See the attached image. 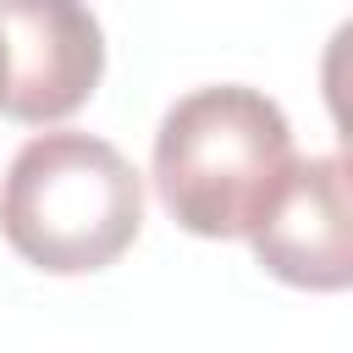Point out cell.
Returning <instances> with one entry per match:
<instances>
[{
    "mask_svg": "<svg viewBox=\"0 0 353 353\" xmlns=\"http://www.w3.org/2000/svg\"><path fill=\"white\" fill-rule=\"evenodd\" d=\"M281 105L243 83L182 94L154 132V193L193 237H248L292 171Z\"/></svg>",
    "mask_w": 353,
    "mask_h": 353,
    "instance_id": "6da1fadb",
    "label": "cell"
},
{
    "mask_svg": "<svg viewBox=\"0 0 353 353\" xmlns=\"http://www.w3.org/2000/svg\"><path fill=\"white\" fill-rule=\"evenodd\" d=\"M143 226V176L94 132H39L17 149L0 188V237L50 276L116 265Z\"/></svg>",
    "mask_w": 353,
    "mask_h": 353,
    "instance_id": "7a4b0ae2",
    "label": "cell"
},
{
    "mask_svg": "<svg viewBox=\"0 0 353 353\" xmlns=\"http://www.w3.org/2000/svg\"><path fill=\"white\" fill-rule=\"evenodd\" d=\"M105 77V33L83 0H0V116L66 121Z\"/></svg>",
    "mask_w": 353,
    "mask_h": 353,
    "instance_id": "3957f363",
    "label": "cell"
},
{
    "mask_svg": "<svg viewBox=\"0 0 353 353\" xmlns=\"http://www.w3.org/2000/svg\"><path fill=\"white\" fill-rule=\"evenodd\" d=\"M265 276L303 292L353 287V154L292 160L270 210L248 232Z\"/></svg>",
    "mask_w": 353,
    "mask_h": 353,
    "instance_id": "277c9868",
    "label": "cell"
},
{
    "mask_svg": "<svg viewBox=\"0 0 353 353\" xmlns=\"http://www.w3.org/2000/svg\"><path fill=\"white\" fill-rule=\"evenodd\" d=\"M320 94H325V110H331L342 149L353 154V17L331 33V44L320 55Z\"/></svg>",
    "mask_w": 353,
    "mask_h": 353,
    "instance_id": "5b68a950",
    "label": "cell"
}]
</instances>
